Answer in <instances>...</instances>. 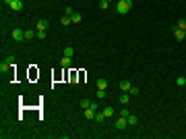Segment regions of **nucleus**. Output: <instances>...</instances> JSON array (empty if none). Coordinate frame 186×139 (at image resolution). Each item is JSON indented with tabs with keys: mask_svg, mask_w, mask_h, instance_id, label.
<instances>
[{
	"mask_svg": "<svg viewBox=\"0 0 186 139\" xmlns=\"http://www.w3.org/2000/svg\"><path fill=\"white\" fill-rule=\"evenodd\" d=\"M97 89H108V81H105V79H97Z\"/></svg>",
	"mask_w": 186,
	"mask_h": 139,
	"instance_id": "11",
	"label": "nucleus"
},
{
	"mask_svg": "<svg viewBox=\"0 0 186 139\" xmlns=\"http://www.w3.org/2000/svg\"><path fill=\"white\" fill-rule=\"evenodd\" d=\"M60 23H62V25H64V27H66V25H70V23H73V17H70V15L62 17V19H60Z\"/></svg>",
	"mask_w": 186,
	"mask_h": 139,
	"instance_id": "12",
	"label": "nucleus"
},
{
	"mask_svg": "<svg viewBox=\"0 0 186 139\" xmlns=\"http://www.w3.org/2000/svg\"><path fill=\"white\" fill-rule=\"evenodd\" d=\"M81 106H83V110H85V108H89V106H91V100H87V98L81 100Z\"/></svg>",
	"mask_w": 186,
	"mask_h": 139,
	"instance_id": "24",
	"label": "nucleus"
},
{
	"mask_svg": "<svg viewBox=\"0 0 186 139\" xmlns=\"http://www.w3.org/2000/svg\"><path fill=\"white\" fill-rule=\"evenodd\" d=\"M81 19H83V15H79V13L73 15V23H81Z\"/></svg>",
	"mask_w": 186,
	"mask_h": 139,
	"instance_id": "22",
	"label": "nucleus"
},
{
	"mask_svg": "<svg viewBox=\"0 0 186 139\" xmlns=\"http://www.w3.org/2000/svg\"><path fill=\"white\" fill-rule=\"evenodd\" d=\"M139 91H141V89L137 87V85H130V89H128V93H130V95H137Z\"/></svg>",
	"mask_w": 186,
	"mask_h": 139,
	"instance_id": "21",
	"label": "nucleus"
},
{
	"mask_svg": "<svg viewBox=\"0 0 186 139\" xmlns=\"http://www.w3.org/2000/svg\"><path fill=\"white\" fill-rule=\"evenodd\" d=\"M172 31H174V38H176V42H184V40H186V31H184V29H180L178 25H176V27H174Z\"/></svg>",
	"mask_w": 186,
	"mask_h": 139,
	"instance_id": "2",
	"label": "nucleus"
},
{
	"mask_svg": "<svg viewBox=\"0 0 186 139\" xmlns=\"http://www.w3.org/2000/svg\"><path fill=\"white\" fill-rule=\"evenodd\" d=\"M97 100H105V95H108V93H105V89H97Z\"/></svg>",
	"mask_w": 186,
	"mask_h": 139,
	"instance_id": "18",
	"label": "nucleus"
},
{
	"mask_svg": "<svg viewBox=\"0 0 186 139\" xmlns=\"http://www.w3.org/2000/svg\"><path fill=\"white\" fill-rule=\"evenodd\" d=\"M99 8H101V11H108V8H110V2H108V0H99Z\"/></svg>",
	"mask_w": 186,
	"mask_h": 139,
	"instance_id": "17",
	"label": "nucleus"
},
{
	"mask_svg": "<svg viewBox=\"0 0 186 139\" xmlns=\"http://www.w3.org/2000/svg\"><path fill=\"white\" fill-rule=\"evenodd\" d=\"M4 2L13 8V11H23V2L21 0H4Z\"/></svg>",
	"mask_w": 186,
	"mask_h": 139,
	"instance_id": "3",
	"label": "nucleus"
},
{
	"mask_svg": "<svg viewBox=\"0 0 186 139\" xmlns=\"http://www.w3.org/2000/svg\"><path fill=\"white\" fill-rule=\"evenodd\" d=\"M60 64L64 66V68H68V66H70V56H62V60H60Z\"/></svg>",
	"mask_w": 186,
	"mask_h": 139,
	"instance_id": "14",
	"label": "nucleus"
},
{
	"mask_svg": "<svg viewBox=\"0 0 186 139\" xmlns=\"http://www.w3.org/2000/svg\"><path fill=\"white\" fill-rule=\"evenodd\" d=\"M95 120H97V123H103V120H105L103 112H99V110H97V112H95Z\"/></svg>",
	"mask_w": 186,
	"mask_h": 139,
	"instance_id": "16",
	"label": "nucleus"
},
{
	"mask_svg": "<svg viewBox=\"0 0 186 139\" xmlns=\"http://www.w3.org/2000/svg\"><path fill=\"white\" fill-rule=\"evenodd\" d=\"M85 116H87V120H95V110L93 108H85Z\"/></svg>",
	"mask_w": 186,
	"mask_h": 139,
	"instance_id": "7",
	"label": "nucleus"
},
{
	"mask_svg": "<svg viewBox=\"0 0 186 139\" xmlns=\"http://www.w3.org/2000/svg\"><path fill=\"white\" fill-rule=\"evenodd\" d=\"M101 112H103V116H105V118H110V116H114V108H112V106H105V108H103Z\"/></svg>",
	"mask_w": 186,
	"mask_h": 139,
	"instance_id": "9",
	"label": "nucleus"
},
{
	"mask_svg": "<svg viewBox=\"0 0 186 139\" xmlns=\"http://www.w3.org/2000/svg\"><path fill=\"white\" fill-rule=\"evenodd\" d=\"M120 89H122V91H128V89H130V81H126V79L120 81Z\"/></svg>",
	"mask_w": 186,
	"mask_h": 139,
	"instance_id": "13",
	"label": "nucleus"
},
{
	"mask_svg": "<svg viewBox=\"0 0 186 139\" xmlns=\"http://www.w3.org/2000/svg\"><path fill=\"white\" fill-rule=\"evenodd\" d=\"M64 56H70V58H73V56H75V50L70 48V46H68V48H64Z\"/></svg>",
	"mask_w": 186,
	"mask_h": 139,
	"instance_id": "20",
	"label": "nucleus"
},
{
	"mask_svg": "<svg viewBox=\"0 0 186 139\" xmlns=\"http://www.w3.org/2000/svg\"><path fill=\"white\" fill-rule=\"evenodd\" d=\"M126 125H128V120H126V116H120V118L116 120V129H120V131H122V129L126 127Z\"/></svg>",
	"mask_w": 186,
	"mask_h": 139,
	"instance_id": "5",
	"label": "nucleus"
},
{
	"mask_svg": "<svg viewBox=\"0 0 186 139\" xmlns=\"http://www.w3.org/2000/svg\"><path fill=\"white\" fill-rule=\"evenodd\" d=\"M108 2H112V0H108Z\"/></svg>",
	"mask_w": 186,
	"mask_h": 139,
	"instance_id": "31",
	"label": "nucleus"
},
{
	"mask_svg": "<svg viewBox=\"0 0 186 139\" xmlns=\"http://www.w3.org/2000/svg\"><path fill=\"white\" fill-rule=\"evenodd\" d=\"M66 15H70V17L75 15V11H73V6H66Z\"/></svg>",
	"mask_w": 186,
	"mask_h": 139,
	"instance_id": "30",
	"label": "nucleus"
},
{
	"mask_svg": "<svg viewBox=\"0 0 186 139\" xmlns=\"http://www.w3.org/2000/svg\"><path fill=\"white\" fill-rule=\"evenodd\" d=\"M46 36H48V33L43 29H37V40H46Z\"/></svg>",
	"mask_w": 186,
	"mask_h": 139,
	"instance_id": "23",
	"label": "nucleus"
},
{
	"mask_svg": "<svg viewBox=\"0 0 186 139\" xmlns=\"http://www.w3.org/2000/svg\"><path fill=\"white\" fill-rule=\"evenodd\" d=\"M35 36H37V31H33V29H25V40H33Z\"/></svg>",
	"mask_w": 186,
	"mask_h": 139,
	"instance_id": "10",
	"label": "nucleus"
},
{
	"mask_svg": "<svg viewBox=\"0 0 186 139\" xmlns=\"http://www.w3.org/2000/svg\"><path fill=\"white\" fill-rule=\"evenodd\" d=\"M89 108H93V110L97 112V110H99V104H97V102H91V106H89Z\"/></svg>",
	"mask_w": 186,
	"mask_h": 139,
	"instance_id": "28",
	"label": "nucleus"
},
{
	"mask_svg": "<svg viewBox=\"0 0 186 139\" xmlns=\"http://www.w3.org/2000/svg\"><path fill=\"white\" fill-rule=\"evenodd\" d=\"M128 102H130V93H128V91H124V93L120 95V104H124V106H126Z\"/></svg>",
	"mask_w": 186,
	"mask_h": 139,
	"instance_id": "8",
	"label": "nucleus"
},
{
	"mask_svg": "<svg viewBox=\"0 0 186 139\" xmlns=\"http://www.w3.org/2000/svg\"><path fill=\"white\" fill-rule=\"evenodd\" d=\"M178 27H180V29H184V31H186V21H178Z\"/></svg>",
	"mask_w": 186,
	"mask_h": 139,
	"instance_id": "29",
	"label": "nucleus"
},
{
	"mask_svg": "<svg viewBox=\"0 0 186 139\" xmlns=\"http://www.w3.org/2000/svg\"><path fill=\"white\" fill-rule=\"evenodd\" d=\"M11 36H13L15 42H23V40H25V31H21V29H13Z\"/></svg>",
	"mask_w": 186,
	"mask_h": 139,
	"instance_id": "4",
	"label": "nucleus"
},
{
	"mask_svg": "<svg viewBox=\"0 0 186 139\" xmlns=\"http://www.w3.org/2000/svg\"><path fill=\"white\" fill-rule=\"evenodd\" d=\"M48 27H50V21H48V19H39V21H37V29H43V31H46Z\"/></svg>",
	"mask_w": 186,
	"mask_h": 139,
	"instance_id": "6",
	"label": "nucleus"
},
{
	"mask_svg": "<svg viewBox=\"0 0 186 139\" xmlns=\"http://www.w3.org/2000/svg\"><path fill=\"white\" fill-rule=\"evenodd\" d=\"M8 68H11V64H8V62H6V60H2V64H0V73H2V75H4V73L8 71Z\"/></svg>",
	"mask_w": 186,
	"mask_h": 139,
	"instance_id": "15",
	"label": "nucleus"
},
{
	"mask_svg": "<svg viewBox=\"0 0 186 139\" xmlns=\"http://www.w3.org/2000/svg\"><path fill=\"white\" fill-rule=\"evenodd\" d=\"M128 114H130L128 108H122V110H120V116H128Z\"/></svg>",
	"mask_w": 186,
	"mask_h": 139,
	"instance_id": "27",
	"label": "nucleus"
},
{
	"mask_svg": "<svg viewBox=\"0 0 186 139\" xmlns=\"http://www.w3.org/2000/svg\"><path fill=\"white\" fill-rule=\"evenodd\" d=\"M15 60H17V56H15V54H11V56H8V58H6V62H8V64H11V66H13V64H15Z\"/></svg>",
	"mask_w": 186,
	"mask_h": 139,
	"instance_id": "26",
	"label": "nucleus"
},
{
	"mask_svg": "<svg viewBox=\"0 0 186 139\" xmlns=\"http://www.w3.org/2000/svg\"><path fill=\"white\" fill-rule=\"evenodd\" d=\"M126 120H128V125H137V123H139V118H137V116H132V114H128Z\"/></svg>",
	"mask_w": 186,
	"mask_h": 139,
	"instance_id": "19",
	"label": "nucleus"
},
{
	"mask_svg": "<svg viewBox=\"0 0 186 139\" xmlns=\"http://www.w3.org/2000/svg\"><path fill=\"white\" fill-rule=\"evenodd\" d=\"M130 8H132V0H118V4H116V11H118L120 15L128 13Z\"/></svg>",
	"mask_w": 186,
	"mask_h": 139,
	"instance_id": "1",
	"label": "nucleus"
},
{
	"mask_svg": "<svg viewBox=\"0 0 186 139\" xmlns=\"http://www.w3.org/2000/svg\"><path fill=\"white\" fill-rule=\"evenodd\" d=\"M176 85H186V77H178V79H176Z\"/></svg>",
	"mask_w": 186,
	"mask_h": 139,
	"instance_id": "25",
	"label": "nucleus"
}]
</instances>
